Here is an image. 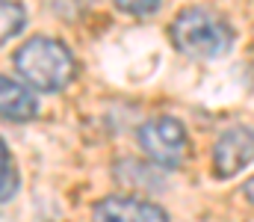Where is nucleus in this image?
Segmentation results:
<instances>
[{
  "instance_id": "nucleus-6",
  "label": "nucleus",
  "mask_w": 254,
  "mask_h": 222,
  "mask_svg": "<svg viewBox=\"0 0 254 222\" xmlns=\"http://www.w3.org/2000/svg\"><path fill=\"white\" fill-rule=\"evenodd\" d=\"M0 113L6 122H30L39 116V98L33 86H24L12 77H0Z\"/></svg>"
},
{
  "instance_id": "nucleus-1",
  "label": "nucleus",
  "mask_w": 254,
  "mask_h": 222,
  "mask_svg": "<svg viewBox=\"0 0 254 222\" xmlns=\"http://www.w3.org/2000/svg\"><path fill=\"white\" fill-rule=\"evenodd\" d=\"M172 42L195 60H219L234 48V27L213 9L190 6L172 21Z\"/></svg>"
},
{
  "instance_id": "nucleus-7",
  "label": "nucleus",
  "mask_w": 254,
  "mask_h": 222,
  "mask_svg": "<svg viewBox=\"0 0 254 222\" xmlns=\"http://www.w3.org/2000/svg\"><path fill=\"white\" fill-rule=\"evenodd\" d=\"M0 15H3V33H0V39H3V42H12V39L24 30L27 12H24V6H21L18 0H3V3H0Z\"/></svg>"
},
{
  "instance_id": "nucleus-10",
  "label": "nucleus",
  "mask_w": 254,
  "mask_h": 222,
  "mask_svg": "<svg viewBox=\"0 0 254 222\" xmlns=\"http://www.w3.org/2000/svg\"><path fill=\"white\" fill-rule=\"evenodd\" d=\"M243 190H246V199H249V202H252V205H254V175H252V178H249V184H246Z\"/></svg>"
},
{
  "instance_id": "nucleus-4",
  "label": "nucleus",
  "mask_w": 254,
  "mask_h": 222,
  "mask_svg": "<svg viewBox=\"0 0 254 222\" xmlns=\"http://www.w3.org/2000/svg\"><path fill=\"white\" fill-rule=\"evenodd\" d=\"M249 163H254V128H246V125L228 128L213 146L216 178H234Z\"/></svg>"
},
{
  "instance_id": "nucleus-9",
  "label": "nucleus",
  "mask_w": 254,
  "mask_h": 222,
  "mask_svg": "<svg viewBox=\"0 0 254 222\" xmlns=\"http://www.w3.org/2000/svg\"><path fill=\"white\" fill-rule=\"evenodd\" d=\"M116 9H122L125 15H136V18H145V15H154L160 9V0H113Z\"/></svg>"
},
{
  "instance_id": "nucleus-2",
  "label": "nucleus",
  "mask_w": 254,
  "mask_h": 222,
  "mask_svg": "<svg viewBox=\"0 0 254 222\" xmlns=\"http://www.w3.org/2000/svg\"><path fill=\"white\" fill-rule=\"evenodd\" d=\"M15 72L39 92H60L74 80V57L60 39L33 36L18 48Z\"/></svg>"
},
{
  "instance_id": "nucleus-8",
  "label": "nucleus",
  "mask_w": 254,
  "mask_h": 222,
  "mask_svg": "<svg viewBox=\"0 0 254 222\" xmlns=\"http://www.w3.org/2000/svg\"><path fill=\"white\" fill-rule=\"evenodd\" d=\"M0 154H3V187H0L3 193H0V199H3V205H9L18 193V169H15V160H12L6 143L0 146Z\"/></svg>"
},
{
  "instance_id": "nucleus-3",
  "label": "nucleus",
  "mask_w": 254,
  "mask_h": 222,
  "mask_svg": "<svg viewBox=\"0 0 254 222\" xmlns=\"http://www.w3.org/2000/svg\"><path fill=\"white\" fill-rule=\"evenodd\" d=\"M139 148L145 151V157L163 169H178L184 166L187 160V151H190V137H187V128L172 119V116H157V119H148L139 134Z\"/></svg>"
},
{
  "instance_id": "nucleus-5",
  "label": "nucleus",
  "mask_w": 254,
  "mask_h": 222,
  "mask_svg": "<svg viewBox=\"0 0 254 222\" xmlns=\"http://www.w3.org/2000/svg\"><path fill=\"white\" fill-rule=\"evenodd\" d=\"M95 222H169L166 211L136 196H107L92 208Z\"/></svg>"
}]
</instances>
